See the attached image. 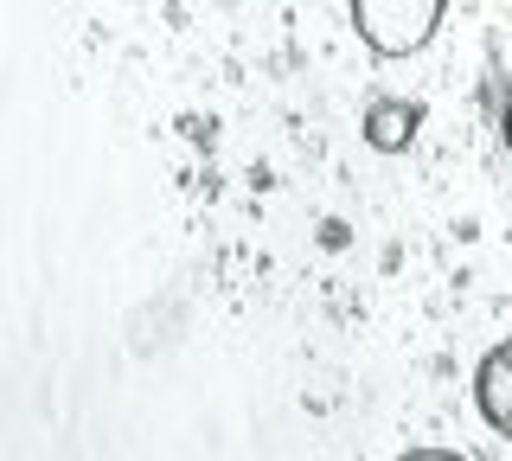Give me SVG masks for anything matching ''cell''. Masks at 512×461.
Returning <instances> with one entry per match:
<instances>
[{
	"instance_id": "1",
	"label": "cell",
	"mask_w": 512,
	"mask_h": 461,
	"mask_svg": "<svg viewBox=\"0 0 512 461\" xmlns=\"http://www.w3.org/2000/svg\"><path fill=\"white\" fill-rule=\"evenodd\" d=\"M448 0H352V26L378 58H410L436 39Z\"/></svg>"
},
{
	"instance_id": "2",
	"label": "cell",
	"mask_w": 512,
	"mask_h": 461,
	"mask_svg": "<svg viewBox=\"0 0 512 461\" xmlns=\"http://www.w3.org/2000/svg\"><path fill=\"white\" fill-rule=\"evenodd\" d=\"M474 404H480V417H487V423L512 442V340L493 346V353L480 359V372H474Z\"/></svg>"
},
{
	"instance_id": "3",
	"label": "cell",
	"mask_w": 512,
	"mask_h": 461,
	"mask_svg": "<svg viewBox=\"0 0 512 461\" xmlns=\"http://www.w3.org/2000/svg\"><path fill=\"white\" fill-rule=\"evenodd\" d=\"M416 129H423V109L404 103V97H378L372 109H365V141L384 154H397V148H410Z\"/></svg>"
},
{
	"instance_id": "4",
	"label": "cell",
	"mask_w": 512,
	"mask_h": 461,
	"mask_svg": "<svg viewBox=\"0 0 512 461\" xmlns=\"http://www.w3.org/2000/svg\"><path fill=\"white\" fill-rule=\"evenodd\" d=\"M506 148H512V109H506Z\"/></svg>"
}]
</instances>
